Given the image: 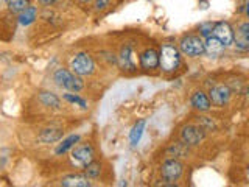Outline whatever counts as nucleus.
Wrapping results in <instances>:
<instances>
[{"instance_id":"1","label":"nucleus","mask_w":249,"mask_h":187,"mask_svg":"<svg viewBox=\"0 0 249 187\" xmlns=\"http://www.w3.org/2000/svg\"><path fill=\"white\" fill-rule=\"evenodd\" d=\"M181 64V52L171 44H163L159 52V66L163 72H175Z\"/></svg>"},{"instance_id":"2","label":"nucleus","mask_w":249,"mask_h":187,"mask_svg":"<svg viewBox=\"0 0 249 187\" xmlns=\"http://www.w3.org/2000/svg\"><path fill=\"white\" fill-rule=\"evenodd\" d=\"M53 80L56 81L59 88H64L70 92H80L84 88V83L81 78L67 69H58L56 72L53 74Z\"/></svg>"},{"instance_id":"3","label":"nucleus","mask_w":249,"mask_h":187,"mask_svg":"<svg viewBox=\"0 0 249 187\" xmlns=\"http://www.w3.org/2000/svg\"><path fill=\"white\" fill-rule=\"evenodd\" d=\"M179 52L190 58H198L204 53V39L196 35H187L179 42Z\"/></svg>"},{"instance_id":"4","label":"nucleus","mask_w":249,"mask_h":187,"mask_svg":"<svg viewBox=\"0 0 249 187\" xmlns=\"http://www.w3.org/2000/svg\"><path fill=\"white\" fill-rule=\"evenodd\" d=\"M70 69H72V72L78 76L92 75L93 70H95V62H93L89 53L81 52V53H76L72 58V61H70Z\"/></svg>"},{"instance_id":"5","label":"nucleus","mask_w":249,"mask_h":187,"mask_svg":"<svg viewBox=\"0 0 249 187\" xmlns=\"http://www.w3.org/2000/svg\"><path fill=\"white\" fill-rule=\"evenodd\" d=\"M160 173H162L163 181H167L170 184H175L176 179H179L184 173V164L181 161H178L176 158L167 159L162 164Z\"/></svg>"},{"instance_id":"6","label":"nucleus","mask_w":249,"mask_h":187,"mask_svg":"<svg viewBox=\"0 0 249 187\" xmlns=\"http://www.w3.org/2000/svg\"><path fill=\"white\" fill-rule=\"evenodd\" d=\"M93 156H95V151H93L92 145L81 144V145H75L72 148V156H70V159H72V162L76 167H86L89 162L93 161Z\"/></svg>"},{"instance_id":"7","label":"nucleus","mask_w":249,"mask_h":187,"mask_svg":"<svg viewBox=\"0 0 249 187\" xmlns=\"http://www.w3.org/2000/svg\"><path fill=\"white\" fill-rule=\"evenodd\" d=\"M206 137L204 128L196 127V125H187L181 131V140L187 147H195L199 145Z\"/></svg>"},{"instance_id":"8","label":"nucleus","mask_w":249,"mask_h":187,"mask_svg":"<svg viewBox=\"0 0 249 187\" xmlns=\"http://www.w3.org/2000/svg\"><path fill=\"white\" fill-rule=\"evenodd\" d=\"M212 36H215L218 41H221L226 47H229L233 44V28L231 27L229 22H216L213 23L212 28Z\"/></svg>"},{"instance_id":"9","label":"nucleus","mask_w":249,"mask_h":187,"mask_svg":"<svg viewBox=\"0 0 249 187\" xmlns=\"http://www.w3.org/2000/svg\"><path fill=\"white\" fill-rule=\"evenodd\" d=\"M231 94L232 92L228 86L218 84V86H213V88L209 91V100H210V103L215 105V106H224V105L229 103Z\"/></svg>"},{"instance_id":"10","label":"nucleus","mask_w":249,"mask_h":187,"mask_svg":"<svg viewBox=\"0 0 249 187\" xmlns=\"http://www.w3.org/2000/svg\"><path fill=\"white\" fill-rule=\"evenodd\" d=\"M119 66L123 70H128V72L136 70V56H134V50H132L131 45L122 47V50L119 53Z\"/></svg>"},{"instance_id":"11","label":"nucleus","mask_w":249,"mask_h":187,"mask_svg":"<svg viewBox=\"0 0 249 187\" xmlns=\"http://www.w3.org/2000/svg\"><path fill=\"white\" fill-rule=\"evenodd\" d=\"M224 50H226V45L221 41H218L215 36L210 35V36L206 37V41H204V53H207L210 58L221 56V55L224 53Z\"/></svg>"},{"instance_id":"12","label":"nucleus","mask_w":249,"mask_h":187,"mask_svg":"<svg viewBox=\"0 0 249 187\" xmlns=\"http://www.w3.org/2000/svg\"><path fill=\"white\" fill-rule=\"evenodd\" d=\"M140 66L145 70H154L159 66V53L154 49H146L142 55H140Z\"/></svg>"},{"instance_id":"13","label":"nucleus","mask_w":249,"mask_h":187,"mask_svg":"<svg viewBox=\"0 0 249 187\" xmlns=\"http://www.w3.org/2000/svg\"><path fill=\"white\" fill-rule=\"evenodd\" d=\"M233 42L235 47L241 52H246L249 49V23H241L237 30V36H233Z\"/></svg>"},{"instance_id":"14","label":"nucleus","mask_w":249,"mask_h":187,"mask_svg":"<svg viewBox=\"0 0 249 187\" xmlns=\"http://www.w3.org/2000/svg\"><path fill=\"white\" fill-rule=\"evenodd\" d=\"M192 106L199 112H207L212 108V103H210L207 94H204L202 91H196L192 95Z\"/></svg>"},{"instance_id":"15","label":"nucleus","mask_w":249,"mask_h":187,"mask_svg":"<svg viewBox=\"0 0 249 187\" xmlns=\"http://www.w3.org/2000/svg\"><path fill=\"white\" fill-rule=\"evenodd\" d=\"M64 187H90V181L86 175H67L61 179Z\"/></svg>"},{"instance_id":"16","label":"nucleus","mask_w":249,"mask_h":187,"mask_svg":"<svg viewBox=\"0 0 249 187\" xmlns=\"http://www.w3.org/2000/svg\"><path fill=\"white\" fill-rule=\"evenodd\" d=\"M39 101L45 106V108H52V109H59L61 108V100L59 97L54 95L53 92H39Z\"/></svg>"},{"instance_id":"17","label":"nucleus","mask_w":249,"mask_h":187,"mask_svg":"<svg viewBox=\"0 0 249 187\" xmlns=\"http://www.w3.org/2000/svg\"><path fill=\"white\" fill-rule=\"evenodd\" d=\"M61 137H62V131L59 128H45L39 134V140L44 144L58 142V140H61Z\"/></svg>"},{"instance_id":"18","label":"nucleus","mask_w":249,"mask_h":187,"mask_svg":"<svg viewBox=\"0 0 249 187\" xmlns=\"http://www.w3.org/2000/svg\"><path fill=\"white\" fill-rule=\"evenodd\" d=\"M37 19V8L28 5L25 10L19 13V23L20 25H31Z\"/></svg>"},{"instance_id":"19","label":"nucleus","mask_w":249,"mask_h":187,"mask_svg":"<svg viewBox=\"0 0 249 187\" xmlns=\"http://www.w3.org/2000/svg\"><path fill=\"white\" fill-rule=\"evenodd\" d=\"M145 127H146L145 120H139L134 125V127H132V130L129 132V142H131L132 147H136L140 142V139H142V134H143V131H145Z\"/></svg>"},{"instance_id":"20","label":"nucleus","mask_w":249,"mask_h":187,"mask_svg":"<svg viewBox=\"0 0 249 187\" xmlns=\"http://www.w3.org/2000/svg\"><path fill=\"white\" fill-rule=\"evenodd\" d=\"M80 142V136L78 134H72V136H69V137H66L62 142L56 147V150H54V153L56 154H64V153H67L69 150H72V148Z\"/></svg>"},{"instance_id":"21","label":"nucleus","mask_w":249,"mask_h":187,"mask_svg":"<svg viewBox=\"0 0 249 187\" xmlns=\"http://www.w3.org/2000/svg\"><path fill=\"white\" fill-rule=\"evenodd\" d=\"M62 98H64L66 101H69L70 105H75V106H80L81 109H88V101H86L84 98H81L80 95H78L76 92H70V94H64L62 95Z\"/></svg>"},{"instance_id":"22","label":"nucleus","mask_w":249,"mask_h":187,"mask_svg":"<svg viewBox=\"0 0 249 187\" xmlns=\"http://www.w3.org/2000/svg\"><path fill=\"white\" fill-rule=\"evenodd\" d=\"M86 168V176L89 179H93V178H98L100 173H101V164L97 162V161H92L89 162L88 166L84 167Z\"/></svg>"},{"instance_id":"23","label":"nucleus","mask_w":249,"mask_h":187,"mask_svg":"<svg viewBox=\"0 0 249 187\" xmlns=\"http://www.w3.org/2000/svg\"><path fill=\"white\" fill-rule=\"evenodd\" d=\"M28 5H30V0H11V2H8V8H10V11L16 13V14H19L20 11H23Z\"/></svg>"},{"instance_id":"24","label":"nucleus","mask_w":249,"mask_h":187,"mask_svg":"<svg viewBox=\"0 0 249 187\" xmlns=\"http://www.w3.org/2000/svg\"><path fill=\"white\" fill-rule=\"evenodd\" d=\"M168 153H173L175 156H185L187 153H189V148H187V145L184 142L181 144H175L173 147H170Z\"/></svg>"},{"instance_id":"25","label":"nucleus","mask_w":249,"mask_h":187,"mask_svg":"<svg viewBox=\"0 0 249 187\" xmlns=\"http://www.w3.org/2000/svg\"><path fill=\"white\" fill-rule=\"evenodd\" d=\"M212 28H213V22H206L199 25V36L201 37H207L212 35Z\"/></svg>"},{"instance_id":"26","label":"nucleus","mask_w":249,"mask_h":187,"mask_svg":"<svg viewBox=\"0 0 249 187\" xmlns=\"http://www.w3.org/2000/svg\"><path fill=\"white\" fill-rule=\"evenodd\" d=\"M111 5V0H95V10L97 11H103Z\"/></svg>"},{"instance_id":"27","label":"nucleus","mask_w":249,"mask_h":187,"mask_svg":"<svg viewBox=\"0 0 249 187\" xmlns=\"http://www.w3.org/2000/svg\"><path fill=\"white\" fill-rule=\"evenodd\" d=\"M41 3H44V5H52V3H54L56 0H39Z\"/></svg>"},{"instance_id":"28","label":"nucleus","mask_w":249,"mask_h":187,"mask_svg":"<svg viewBox=\"0 0 249 187\" xmlns=\"http://www.w3.org/2000/svg\"><path fill=\"white\" fill-rule=\"evenodd\" d=\"M81 3H89V2H92V0H80Z\"/></svg>"},{"instance_id":"29","label":"nucleus","mask_w":249,"mask_h":187,"mask_svg":"<svg viewBox=\"0 0 249 187\" xmlns=\"http://www.w3.org/2000/svg\"><path fill=\"white\" fill-rule=\"evenodd\" d=\"M6 2H11V0H6Z\"/></svg>"}]
</instances>
